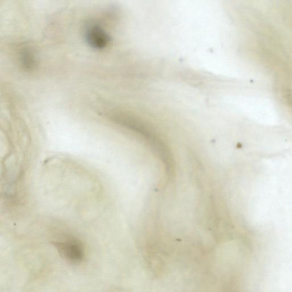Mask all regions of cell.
<instances>
[{"mask_svg":"<svg viewBox=\"0 0 292 292\" xmlns=\"http://www.w3.org/2000/svg\"><path fill=\"white\" fill-rule=\"evenodd\" d=\"M55 245L61 256L70 263L77 264L84 260V247L77 238L66 237L56 241Z\"/></svg>","mask_w":292,"mask_h":292,"instance_id":"6da1fadb","label":"cell"},{"mask_svg":"<svg viewBox=\"0 0 292 292\" xmlns=\"http://www.w3.org/2000/svg\"><path fill=\"white\" fill-rule=\"evenodd\" d=\"M84 36L88 44L96 50H103L111 42V36L101 25L94 22L86 25Z\"/></svg>","mask_w":292,"mask_h":292,"instance_id":"7a4b0ae2","label":"cell"}]
</instances>
